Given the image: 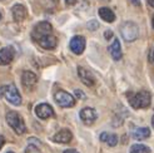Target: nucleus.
<instances>
[{"label": "nucleus", "mask_w": 154, "mask_h": 153, "mask_svg": "<svg viewBox=\"0 0 154 153\" xmlns=\"http://www.w3.org/2000/svg\"><path fill=\"white\" fill-rule=\"evenodd\" d=\"M153 62H154V50H153Z\"/></svg>", "instance_id": "2f4dec72"}, {"label": "nucleus", "mask_w": 154, "mask_h": 153, "mask_svg": "<svg viewBox=\"0 0 154 153\" xmlns=\"http://www.w3.org/2000/svg\"><path fill=\"white\" fill-rule=\"evenodd\" d=\"M4 143H5V138L3 136H0V149H2V147L4 146Z\"/></svg>", "instance_id": "bb28decb"}, {"label": "nucleus", "mask_w": 154, "mask_h": 153, "mask_svg": "<svg viewBox=\"0 0 154 153\" xmlns=\"http://www.w3.org/2000/svg\"><path fill=\"white\" fill-rule=\"evenodd\" d=\"M76 2H78V0H65V3L68 5H74V4H76Z\"/></svg>", "instance_id": "a878e982"}, {"label": "nucleus", "mask_w": 154, "mask_h": 153, "mask_svg": "<svg viewBox=\"0 0 154 153\" xmlns=\"http://www.w3.org/2000/svg\"><path fill=\"white\" fill-rule=\"evenodd\" d=\"M79 116H80V119L84 124H87V126H90V124H93L94 122L97 120V112L93 109V108H89V107H87V108H83L79 113Z\"/></svg>", "instance_id": "0eeeda50"}, {"label": "nucleus", "mask_w": 154, "mask_h": 153, "mask_svg": "<svg viewBox=\"0 0 154 153\" xmlns=\"http://www.w3.org/2000/svg\"><path fill=\"white\" fill-rule=\"evenodd\" d=\"M132 136L134 139H147L150 137V129L147 127H140V128H135L132 132Z\"/></svg>", "instance_id": "a211bd4d"}, {"label": "nucleus", "mask_w": 154, "mask_h": 153, "mask_svg": "<svg viewBox=\"0 0 154 153\" xmlns=\"http://www.w3.org/2000/svg\"><path fill=\"white\" fill-rule=\"evenodd\" d=\"M100 141L104 142L105 144H108L109 147H114L118 144V136L114 133H108V132H103L100 134Z\"/></svg>", "instance_id": "f3484780"}, {"label": "nucleus", "mask_w": 154, "mask_h": 153, "mask_svg": "<svg viewBox=\"0 0 154 153\" xmlns=\"http://www.w3.org/2000/svg\"><path fill=\"white\" fill-rule=\"evenodd\" d=\"M148 4H149L152 8H154V0H148Z\"/></svg>", "instance_id": "c85d7f7f"}, {"label": "nucleus", "mask_w": 154, "mask_h": 153, "mask_svg": "<svg viewBox=\"0 0 154 153\" xmlns=\"http://www.w3.org/2000/svg\"><path fill=\"white\" fill-rule=\"evenodd\" d=\"M104 36H105V39H110V38H113V32L112 30H105Z\"/></svg>", "instance_id": "5701e85b"}, {"label": "nucleus", "mask_w": 154, "mask_h": 153, "mask_svg": "<svg viewBox=\"0 0 154 153\" xmlns=\"http://www.w3.org/2000/svg\"><path fill=\"white\" fill-rule=\"evenodd\" d=\"M6 122H8V124L14 129V132L17 134H24L26 132L25 123H24V120H23V118L19 116V113H17V112H8Z\"/></svg>", "instance_id": "f03ea898"}, {"label": "nucleus", "mask_w": 154, "mask_h": 153, "mask_svg": "<svg viewBox=\"0 0 154 153\" xmlns=\"http://www.w3.org/2000/svg\"><path fill=\"white\" fill-rule=\"evenodd\" d=\"M152 126H153V128H154V116H153V118H152Z\"/></svg>", "instance_id": "c756f323"}, {"label": "nucleus", "mask_w": 154, "mask_h": 153, "mask_svg": "<svg viewBox=\"0 0 154 153\" xmlns=\"http://www.w3.org/2000/svg\"><path fill=\"white\" fill-rule=\"evenodd\" d=\"M69 47H70V50L74 53V54H82L85 49V39H84L83 36H79V35H75L70 40V44H69Z\"/></svg>", "instance_id": "6e6552de"}, {"label": "nucleus", "mask_w": 154, "mask_h": 153, "mask_svg": "<svg viewBox=\"0 0 154 153\" xmlns=\"http://www.w3.org/2000/svg\"><path fill=\"white\" fill-rule=\"evenodd\" d=\"M128 101H129V104L132 105L134 109L148 108L152 102V95L147 90H140V92H138V93H129Z\"/></svg>", "instance_id": "f257e3e1"}, {"label": "nucleus", "mask_w": 154, "mask_h": 153, "mask_svg": "<svg viewBox=\"0 0 154 153\" xmlns=\"http://www.w3.org/2000/svg\"><path fill=\"white\" fill-rule=\"evenodd\" d=\"M36 43L39 44L42 48L50 50V49H54V48L57 47V43H58V40H57V38L54 36L53 34H49V35L42 36L40 39H38V40H36Z\"/></svg>", "instance_id": "ddd939ff"}, {"label": "nucleus", "mask_w": 154, "mask_h": 153, "mask_svg": "<svg viewBox=\"0 0 154 153\" xmlns=\"http://www.w3.org/2000/svg\"><path fill=\"white\" fill-rule=\"evenodd\" d=\"M6 153H14V152H11V151H9V152H6Z\"/></svg>", "instance_id": "473e14b6"}, {"label": "nucleus", "mask_w": 154, "mask_h": 153, "mask_svg": "<svg viewBox=\"0 0 154 153\" xmlns=\"http://www.w3.org/2000/svg\"><path fill=\"white\" fill-rule=\"evenodd\" d=\"M130 3H132L133 5H135V6H139L140 5V0H129Z\"/></svg>", "instance_id": "393cba45"}, {"label": "nucleus", "mask_w": 154, "mask_h": 153, "mask_svg": "<svg viewBox=\"0 0 154 153\" xmlns=\"http://www.w3.org/2000/svg\"><path fill=\"white\" fill-rule=\"evenodd\" d=\"M88 28H89V29H93V30L97 29V28H98V23H97L95 20L89 21V23H88Z\"/></svg>", "instance_id": "4be33fe9"}, {"label": "nucleus", "mask_w": 154, "mask_h": 153, "mask_svg": "<svg viewBox=\"0 0 154 153\" xmlns=\"http://www.w3.org/2000/svg\"><path fill=\"white\" fill-rule=\"evenodd\" d=\"M0 18H2V14H0Z\"/></svg>", "instance_id": "72a5a7b5"}, {"label": "nucleus", "mask_w": 154, "mask_h": 153, "mask_svg": "<svg viewBox=\"0 0 154 153\" xmlns=\"http://www.w3.org/2000/svg\"><path fill=\"white\" fill-rule=\"evenodd\" d=\"M73 139V134L69 129H61L53 137V141L57 143H69Z\"/></svg>", "instance_id": "2eb2a0df"}, {"label": "nucleus", "mask_w": 154, "mask_h": 153, "mask_svg": "<svg viewBox=\"0 0 154 153\" xmlns=\"http://www.w3.org/2000/svg\"><path fill=\"white\" fill-rule=\"evenodd\" d=\"M35 114L40 119H48V118L54 116V111H53V108L49 104L42 103V104H38L35 107Z\"/></svg>", "instance_id": "9d476101"}, {"label": "nucleus", "mask_w": 154, "mask_h": 153, "mask_svg": "<svg viewBox=\"0 0 154 153\" xmlns=\"http://www.w3.org/2000/svg\"><path fill=\"white\" fill-rule=\"evenodd\" d=\"M152 24H153V28H154V15H153V19H152Z\"/></svg>", "instance_id": "7c9ffc66"}, {"label": "nucleus", "mask_w": 154, "mask_h": 153, "mask_svg": "<svg viewBox=\"0 0 154 153\" xmlns=\"http://www.w3.org/2000/svg\"><path fill=\"white\" fill-rule=\"evenodd\" d=\"M130 153H150V148L147 147L145 144H133L130 147Z\"/></svg>", "instance_id": "aec40b11"}, {"label": "nucleus", "mask_w": 154, "mask_h": 153, "mask_svg": "<svg viewBox=\"0 0 154 153\" xmlns=\"http://www.w3.org/2000/svg\"><path fill=\"white\" fill-rule=\"evenodd\" d=\"M38 82V76L33 73V72H29L25 70L21 75V83L26 89H33L35 87V84Z\"/></svg>", "instance_id": "f8f14e48"}, {"label": "nucleus", "mask_w": 154, "mask_h": 153, "mask_svg": "<svg viewBox=\"0 0 154 153\" xmlns=\"http://www.w3.org/2000/svg\"><path fill=\"white\" fill-rule=\"evenodd\" d=\"M54 99L58 103V105L63 107V108H72L75 105V99L72 94H69L65 90H58L54 94Z\"/></svg>", "instance_id": "39448f33"}, {"label": "nucleus", "mask_w": 154, "mask_h": 153, "mask_svg": "<svg viewBox=\"0 0 154 153\" xmlns=\"http://www.w3.org/2000/svg\"><path fill=\"white\" fill-rule=\"evenodd\" d=\"M78 75H79L82 83L85 84L87 87H93L94 84H95L94 75L91 74V72H89L88 69H85V68L79 67V68H78Z\"/></svg>", "instance_id": "1a4fd4ad"}, {"label": "nucleus", "mask_w": 154, "mask_h": 153, "mask_svg": "<svg viewBox=\"0 0 154 153\" xmlns=\"http://www.w3.org/2000/svg\"><path fill=\"white\" fill-rule=\"evenodd\" d=\"M11 13H13V18L17 23H21L26 18V8L23 5V4H15L13 8H11Z\"/></svg>", "instance_id": "4468645a"}, {"label": "nucleus", "mask_w": 154, "mask_h": 153, "mask_svg": "<svg viewBox=\"0 0 154 153\" xmlns=\"http://www.w3.org/2000/svg\"><path fill=\"white\" fill-rule=\"evenodd\" d=\"M75 94H76V97H78V98H85V95H84V93H83V92L82 90H78V89H76L75 90Z\"/></svg>", "instance_id": "b1692460"}, {"label": "nucleus", "mask_w": 154, "mask_h": 153, "mask_svg": "<svg viewBox=\"0 0 154 153\" xmlns=\"http://www.w3.org/2000/svg\"><path fill=\"white\" fill-rule=\"evenodd\" d=\"M109 53L114 60H120L122 59V47L119 39H114L113 43L109 45Z\"/></svg>", "instance_id": "dca6fc26"}, {"label": "nucleus", "mask_w": 154, "mask_h": 153, "mask_svg": "<svg viewBox=\"0 0 154 153\" xmlns=\"http://www.w3.org/2000/svg\"><path fill=\"white\" fill-rule=\"evenodd\" d=\"M99 17L106 23H113L115 20V14L113 13L112 9H109V8H106V6L99 9Z\"/></svg>", "instance_id": "6ab92c4d"}, {"label": "nucleus", "mask_w": 154, "mask_h": 153, "mask_svg": "<svg viewBox=\"0 0 154 153\" xmlns=\"http://www.w3.org/2000/svg\"><path fill=\"white\" fill-rule=\"evenodd\" d=\"M15 50L13 47H5L0 49V65H8L13 62Z\"/></svg>", "instance_id": "9b49d317"}, {"label": "nucleus", "mask_w": 154, "mask_h": 153, "mask_svg": "<svg viewBox=\"0 0 154 153\" xmlns=\"http://www.w3.org/2000/svg\"><path fill=\"white\" fill-rule=\"evenodd\" d=\"M51 32H53V28L48 21H40V23H38V24L35 25V28L33 29L32 36H33V39L36 42L38 39H40L42 36L51 34Z\"/></svg>", "instance_id": "423d86ee"}, {"label": "nucleus", "mask_w": 154, "mask_h": 153, "mask_svg": "<svg viewBox=\"0 0 154 153\" xmlns=\"http://www.w3.org/2000/svg\"><path fill=\"white\" fill-rule=\"evenodd\" d=\"M120 34L125 42H134L139 35V28L133 21H125L120 27Z\"/></svg>", "instance_id": "20e7f679"}, {"label": "nucleus", "mask_w": 154, "mask_h": 153, "mask_svg": "<svg viewBox=\"0 0 154 153\" xmlns=\"http://www.w3.org/2000/svg\"><path fill=\"white\" fill-rule=\"evenodd\" d=\"M63 153H79V152L75 151V149H65Z\"/></svg>", "instance_id": "cd10ccee"}, {"label": "nucleus", "mask_w": 154, "mask_h": 153, "mask_svg": "<svg viewBox=\"0 0 154 153\" xmlns=\"http://www.w3.org/2000/svg\"><path fill=\"white\" fill-rule=\"evenodd\" d=\"M25 153H42V152H40V149H39V148H38L36 144L30 143L29 146L26 147V149H25Z\"/></svg>", "instance_id": "412c9836"}, {"label": "nucleus", "mask_w": 154, "mask_h": 153, "mask_svg": "<svg viewBox=\"0 0 154 153\" xmlns=\"http://www.w3.org/2000/svg\"><path fill=\"white\" fill-rule=\"evenodd\" d=\"M3 95L5 97L8 102L14 105L21 104V97L19 94V90L17 89V87H15L14 84H9V86L0 88V97H3Z\"/></svg>", "instance_id": "7ed1b4c3"}]
</instances>
